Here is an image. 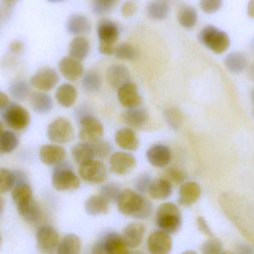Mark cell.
Masks as SVG:
<instances>
[{
    "instance_id": "obj_11",
    "label": "cell",
    "mask_w": 254,
    "mask_h": 254,
    "mask_svg": "<svg viewBox=\"0 0 254 254\" xmlns=\"http://www.w3.org/2000/svg\"><path fill=\"white\" fill-rule=\"evenodd\" d=\"M104 135V126L96 117L85 116L80 120L79 138L82 142H96L102 139Z\"/></svg>"
},
{
    "instance_id": "obj_59",
    "label": "cell",
    "mask_w": 254,
    "mask_h": 254,
    "mask_svg": "<svg viewBox=\"0 0 254 254\" xmlns=\"http://www.w3.org/2000/svg\"><path fill=\"white\" fill-rule=\"evenodd\" d=\"M167 1H171V0H167Z\"/></svg>"
},
{
    "instance_id": "obj_48",
    "label": "cell",
    "mask_w": 254,
    "mask_h": 254,
    "mask_svg": "<svg viewBox=\"0 0 254 254\" xmlns=\"http://www.w3.org/2000/svg\"><path fill=\"white\" fill-rule=\"evenodd\" d=\"M223 0H200V7L203 12L213 14L222 6Z\"/></svg>"
},
{
    "instance_id": "obj_43",
    "label": "cell",
    "mask_w": 254,
    "mask_h": 254,
    "mask_svg": "<svg viewBox=\"0 0 254 254\" xmlns=\"http://www.w3.org/2000/svg\"><path fill=\"white\" fill-rule=\"evenodd\" d=\"M165 120L174 130H178L183 122L182 113L178 108H171L165 111Z\"/></svg>"
},
{
    "instance_id": "obj_55",
    "label": "cell",
    "mask_w": 254,
    "mask_h": 254,
    "mask_svg": "<svg viewBox=\"0 0 254 254\" xmlns=\"http://www.w3.org/2000/svg\"><path fill=\"white\" fill-rule=\"evenodd\" d=\"M7 5H11L12 4L15 3L18 0H2Z\"/></svg>"
},
{
    "instance_id": "obj_28",
    "label": "cell",
    "mask_w": 254,
    "mask_h": 254,
    "mask_svg": "<svg viewBox=\"0 0 254 254\" xmlns=\"http://www.w3.org/2000/svg\"><path fill=\"white\" fill-rule=\"evenodd\" d=\"M78 98V92L72 84L65 83L59 86L56 92V99L58 103L64 108L73 106Z\"/></svg>"
},
{
    "instance_id": "obj_19",
    "label": "cell",
    "mask_w": 254,
    "mask_h": 254,
    "mask_svg": "<svg viewBox=\"0 0 254 254\" xmlns=\"http://www.w3.org/2000/svg\"><path fill=\"white\" fill-rule=\"evenodd\" d=\"M146 158L151 166L156 168H164L170 163L172 154L164 145H153L146 151Z\"/></svg>"
},
{
    "instance_id": "obj_33",
    "label": "cell",
    "mask_w": 254,
    "mask_h": 254,
    "mask_svg": "<svg viewBox=\"0 0 254 254\" xmlns=\"http://www.w3.org/2000/svg\"><path fill=\"white\" fill-rule=\"evenodd\" d=\"M224 64L229 72L233 74L240 73L248 66V59L244 53L233 52L226 57Z\"/></svg>"
},
{
    "instance_id": "obj_38",
    "label": "cell",
    "mask_w": 254,
    "mask_h": 254,
    "mask_svg": "<svg viewBox=\"0 0 254 254\" xmlns=\"http://www.w3.org/2000/svg\"><path fill=\"white\" fill-rule=\"evenodd\" d=\"M9 93L14 99L21 102L24 101L30 95V84L26 80H15L10 85Z\"/></svg>"
},
{
    "instance_id": "obj_29",
    "label": "cell",
    "mask_w": 254,
    "mask_h": 254,
    "mask_svg": "<svg viewBox=\"0 0 254 254\" xmlns=\"http://www.w3.org/2000/svg\"><path fill=\"white\" fill-rule=\"evenodd\" d=\"M81 247L82 243L79 236L74 233H69L60 240L56 253L59 254H78L81 253Z\"/></svg>"
},
{
    "instance_id": "obj_26",
    "label": "cell",
    "mask_w": 254,
    "mask_h": 254,
    "mask_svg": "<svg viewBox=\"0 0 254 254\" xmlns=\"http://www.w3.org/2000/svg\"><path fill=\"white\" fill-rule=\"evenodd\" d=\"M123 120L130 127L142 128L148 123V112L145 108L139 106L127 108L123 114Z\"/></svg>"
},
{
    "instance_id": "obj_58",
    "label": "cell",
    "mask_w": 254,
    "mask_h": 254,
    "mask_svg": "<svg viewBox=\"0 0 254 254\" xmlns=\"http://www.w3.org/2000/svg\"><path fill=\"white\" fill-rule=\"evenodd\" d=\"M2 235H1V233H0V249H1V248H2Z\"/></svg>"
},
{
    "instance_id": "obj_5",
    "label": "cell",
    "mask_w": 254,
    "mask_h": 254,
    "mask_svg": "<svg viewBox=\"0 0 254 254\" xmlns=\"http://www.w3.org/2000/svg\"><path fill=\"white\" fill-rule=\"evenodd\" d=\"M2 117L8 127L14 130H25L31 123L28 110L17 103H8L2 110Z\"/></svg>"
},
{
    "instance_id": "obj_30",
    "label": "cell",
    "mask_w": 254,
    "mask_h": 254,
    "mask_svg": "<svg viewBox=\"0 0 254 254\" xmlns=\"http://www.w3.org/2000/svg\"><path fill=\"white\" fill-rule=\"evenodd\" d=\"M90 50V44L88 40L79 35L74 38L69 44V56L81 62L88 56Z\"/></svg>"
},
{
    "instance_id": "obj_23",
    "label": "cell",
    "mask_w": 254,
    "mask_h": 254,
    "mask_svg": "<svg viewBox=\"0 0 254 254\" xmlns=\"http://www.w3.org/2000/svg\"><path fill=\"white\" fill-rule=\"evenodd\" d=\"M84 209L92 216L105 215L110 211V202L102 194H95L86 200Z\"/></svg>"
},
{
    "instance_id": "obj_8",
    "label": "cell",
    "mask_w": 254,
    "mask_h": 254,
    "mask_svg": "<svg viewBox=\"0 0 254 254\" xmlns=\"http://www.w3.org/2000/svg\"><path fill=\"white\" fill-rule=\"evenodd\" d=\"M78 174L83 181L93 184L103 183L108 176L105 164L100 160L94 159L79 165Z\"/></svg>"
},
{
    "instance_id": "obj_13",
    "label": "cell",
    "mask_w": 254,
    "mask_h": 254,
    "mask_svg": "<svg viewBox=\"0 0 254 254\" xmlns=\"http://www.w3.org/2000/svg\"><path fill=\"white\" fill-rule=\"evenodd\" d=\"M136 160L134 156L126 152H116L110 158V169L117 175L128 173L136 167Z\"/></svg>"
},
{
    "instance_id": "obj_25",
    "label": "cell",
    "mask_w": 254,
    "mask_h": 254,
    "mask_svg": "<svg viewBox=\"0 0 254 254\" xmlns=\"http://www.w3.org/2000/svg\"><path fill=\"white\" fill-rule=\"evenodd\" d=\"M91 23L86 16L74 14L68 19L66 29L69 33L76 36L85 35L91 31Z\"/></svg>"
},
{
    "instance_id": "obj_53",
    "label": "cell",
    "mask_w": 254,
    "mask_h": 254,
    "mask_svg": "<svg viewBox=\"0 0 254 254\" xmlns=\"http://www.w3.org/2000/svg\"><path fill=\"white\" fill-rule=\"evenodd\" d=\"M8 103H9L8 96L4 92L0 90V111H2Z\"/></svg>"
},
{
    "instance_id": "obj_21",
    "label": "cell",
    "mask_w": 254,
    "mask_h": 254,
    "mask_svg": "<svg viewBox=\"0 0 254 254\" xmlns=\"http://www.w3.org/2000/svg\"><path fill=\"white\" fill-rule=\"evenodd\" d=\"M201 194L200 186L194 181L182 184L180 188L178 203L184 206H190L195 203Z\"/></svg>"
},
{
    "instance_id": "obj_52",
    "label": "cell",
    "mask_w": 254,
    "mask_h": 254,
    "mask_svg": "<svg viewBox=\"0 0 254 254\" xmlns=\"http://www.w3.org/2000/svg\"><path fill=\"white\" fill-rule=\"evenodd\" d=\"M24 48V45L23 43L20 41H13L11 44H10V51L13 54H20Z\"/></svg>"
},
{
    "instance_id": "obj_24",
    "label": "cell",
    "mask_w": 254,
    "mask_h": 254,
    "mask_svg": "<svg viewBox=\"0 0 254 254\" xmlns=\"http://www.w3.org/2000/svg\"><path fill=\"white\" fill-rule=\"evenodd\" d=\"M17 209L20 216L28 224H36L42 219V210L34 197L29 201L17 206Z\"/></svg>"
},
{
    "instance_id": "obj_47",
    "label": "cell",
    "mask_w": 254,
    "mask_h": 254,
    "mask_svg": "<svg viewBox=\"0 0 254 254\" xmlns=\"http://www.w3.org/2000/svg\"><path fill=\"white\" fill-rule=\"evenodd\" d=\"M120 192L121 191L119 187L114 184H105L101 188L100 191V194L105 197L110 203L117 201Z\"/></svg>"
},
{
    "instance_id": "obj_10",
    "label": "cell",
    "mask_w": 254,
    "mask_h": 254,
    "mask_svg": "<svg viewBox=\"0 0 254 254\" xmlns=\"http://www.w3.org/2000/svg\"><path fill=\"white\" fill-rule=\"evenodd\" d=\"M59 242L60 236L54 227L45 225L38 229L36 233L37 248L41 254H54Z\"/></svg>"
},
{
    "instance_id": "obj_6",
    "label": "cell",
    "mask_w": 254,
    "mask_h": 254,
    "mask_svg": "<svg viewBox=\"0 0 254 254\" xmlns=\"http://www.w3.org/2000/svg\"><path fill=\"white\" fill-rule=\"evenodd\" d=\"M47 136L53 143L66 144L75 136L73 126L68 119L58 117L48 126Z\"/></svg>"
},
{
    "instance_id": "obj_32",
    "label": "cell",
    "mask_w": 254,
    "mask_h": 254,
    "mask_svg": "<svg viewBox=\"0 0 254 254\" xmlns=\"http://www.w3.org/2000/svg\"><path fill=\"white\" fill-rule=\"evenodd\" d=\"M170 6L167 0H152L146 7V13L154 20H165L169 15Z\"/></svg>"
},
{
    "instance_id": "obj_46",
    "label": "cell",
    "mask_w": 254,
    "mask_h": 254,
    "mask_svg": "<svg viewBox=\"0 0 254 254\" xmlns=\"http://www.w3.org/2000/svg\"><path fill=\"white\" fill-rule=\"evenodd\" d=\"M201 251L205 254H218L223 253V245L217 239H210L203 244Z\"/></svg>"
},
{
    "instance_id": "obj_34",
    "label": "cell",
    "mask_w": 254,
    "mask_h": 254,
    "mask_svg": "<svg viewBox=\"0 0 254 254\" xmlns=\"http://www.w3.org/2000/svg\"><path fill=\"white\" fill-rule=\"evenodd\" d=\"M11 197L17 206L29 201L33 198L32 187L26 181L17 183L11 190Z\"/></svg>"
},
{
    "instance_id": "obj_31",
    "label": "cell",
    "mask_w": 254,
    "mask_h": 254,
    "mask_svg": "<svg viewBox=\"0 0 254 254\" xmlns=\"http://www.w3.org/2000/svg\"><path fill=\"white\" fill-rule=\"evenodd\" d=\"M148 191L152 198L165 200L172 194V185L164 178H157L151 181Z\"/></svg>"
},
{
    "instance_id": "obj_35",
    "label": "cell",
    "mask_w": 254,
    "mask_h": 254,
    "mask_svg": "<svg viewBox=\"0 0 254 254\" xmlns=\"http://www.w3.org/2000/svg\"><path fill=\"white\" fill-rule=\"evenodd\" d=\"M72 159L77 164L81 165L94 158V152L91 143L82 142L76 144L71 149Z\"/></svg>"
},
{
    "instance_id": "obj_2",
    "label": "cell",
    "mask_w": 254,
    "mask_h": 254,
    "mask_svg": "<svg viewBox=\"0 0 254 254\" xmlns=\"http://www.w3.org/2000/svg\"><path fill=\"white\" fill-rule=\"evenodd\" d=\"M156 221L160 230L169 234L179 231L182 225V214L181 209L171 202L162 203L156 213Z\"/></svg>"
},
{
    "instance_id": "obj_3",
    "label": "cell",
    "mask_w": 254,
    "mask_h": 254,
    "mask_svg": "<svg viewBox=\"0 0 254 254\" xmlns=\"http://www.w3.org/2000/svg\"><path fill=\"white\" fill-rule=\"evenodd\" d=\"M198 39L202 45L215 54H222L230 45L227 34L212 26L203 28L199 33Z\"/></svg>"
},
{
    "instance_id": "obj_4",
    "label": "cell",
    "mask_w": 254,
    "mask_h": 254,
    "mask_svg": "<svg viewBox=\"0 0 254 254\" xmlns=\"http://www.w3.org/2000/svg\"><path fill=\"white\" fill-rule=\"evenodd\" d=\"M99 40V51L105 56H111L115 50V44L120 37V29L114 22L105 20L99 22L97 26Z\"/></svg>"
},
{
    "instance_id": "obj_22",
    "label": "cell",
    "mask_w": 254,
    "mask_h": 254,
    "mask_svg": "<svg viewBox=\"0 0 254 254\" xmlns=\"http://www.w3.org/2000/svg\"><path fill=\"white\" fill-rule=\"evenodd\" d=\"M29 103L32 110L38 114H45L50 113L53 110V99L47 92H31L29 96Z\"/></svg>"
},
{
    "instance_id": "obj_56",
    "label": "cell",
    "mask_w": 254,
    "mask_h": 254,
    "mask_svg": "<svg viewBox=\"0 0 254 254\" xmlns=\"http://www.w3.org/2000/svg\"><path fill=\"white\" fill-rule=\"evenodd\" d=\"M47 1L52 2V3H58V2H64V0H47Z\"/></svg>"
},
{
    "instance_id": "obj_7",
    "label": "cell",
    "mask_w": 254,
    "mask_h": 254,
    "mask_svg": "<svg viewBox=\"0 0 254 254\" xmlns=\"http://www.w3.org/2000/svg\"><path fill=\"white\" fill-rule=\"evenodd\" d=\"M60 165L55 169L52 176V185L59 191H72L81 186L78 175L69 168Z\"/></svg>"
},
{
    "instance_id": "obj_18",
    "label": "cell",
    "mask_w": 254,
    "mask_h": 254,
    "mask_svg": "<svg viewBox=\"0 0 254 254\" xmlns=\"http://www.w3.org/2000/svg\"><path fill=\"white\" fill-rule=\"evenodd\" d=\"M145 227L143 224L134 222L127 224L121 235L127 248L135 249L139 248L145 236Z\"/></svg>"
},
{
    "instance_id": "obj_12",
    "label": "cell",
    "mask_w": 254,
    "mask_h": 254,
    "mask_svg": "<svg viewBox=\"0 0 254 254\" xmlns=\"http://www.w3.org/2000/svg\"><path fill=\"white\" fill-rule=\"evenodd\" d=\"M59 79V73L54 69L50 66H44L32 75L30 84L39 91L49 92L56 87Z\"/></svg>"
},
{
    "instance_id": "obj_37",
    "label": "cell",
    "mask_w": 254,
    "mask_h": 254,
    "mask_svg": "<svg viewBox=\"0 0 254 254\" xmlns=\"http://www.w3.org/2000/svg\"><path fill=\"white\" fill-rule=\"evenodd\" d=\"M18 145V138L12 131L3 130L0 134V155L10 154L17 148Z\"/></svg>"
},
{
    "instance_id": "obj_50",
    "label": "cell",
    "mask_w": 254,
    "mask_h": 254,
    "mask_svg": "<svg viewBox=\"0 0 254 254\" xmlns=\"http://www.w3.org/2000/svg\"><path fill=\"white\" fill-rule=\"evenodd\" d=\"M152 180L148 174H144L139 177L136 182V188L140 193H145L148 191L150 184Z\"/></svg>"
},
{
    "instance_id": "obj_27",
    "label": "cell",
    "mask_w": 254,
    "mask_h": 254,
    "mask_svg": "<svg viewBox=\"0 0 254 254\" xmlns=\"http://www.w3.org/2000/svg\"><path fill=\"white\" fill-rule=\"evenodd\" d=\"M116 143L127 151H135L139 147V139L135 132L129 127L120 129L115 134Z\"/></svg>"
},
{
    "instance_id": "obj_15",
    "label": "cell",
    "mask_w": 254,
    "mask_h": 254,
    "mask_svg": "<svg viewBox=\"0 0 254 254\" xmlns=\"http://www.w3.org/2000/svg\"><path fill=\"white\" fill-rule=\"evenodd\" d=\"M147 245L148 251L151 254H169L172 251V239L169 233L158 230L150 235Z\"/></svg>"
},
{
    "instance_id": "obj_42",
    "label": "cell",
    "mask_w": 254,
    "mask_h": 254,
    "mask_svg": "<svg viewBox=\"0 0 254 254\" xmlns=\"http://www.w3.org/2000/svg\"><path fill=\"white\" fill-rule=\"evenodd\" d=\"M114 55L120 60L133 61L138 56L136 50L130 44H122L117 46L114 50Z\"/></svg>"
},
{
    "instance_id": "obj_57",
    "label": "cell",
    "mask_w": 254,
    "mask_h": 254,
    "mask_svg": "<svg viewBox=\"0 0 254 254\" xmlns=\"http://www.w3.org/2000/svg\"><path fill=\"white\" fill-rule=\"evenodd\" d=\"M4 130V126L3 123H2V121L0 120V134L2 133V132Z\"/></svg>"
},
{
    "instance_id": "obj_39",
    "label": "cell",
    "mask_w": 254,
    "mask_h": 254,
    "mask_svg": "<svg viewBox=\"0 0 254 254\" xmlns=\"http://www.w3.org/2000/svg\"><path fill=\"white\" fill-rule=\"evenodd\" d=\"M102 78L98 72L90 70L83 74L82 84L83 88L88 93H96L100 90L102 87Z\"/></svg>"
},
{
    "instance_id": "obj_49",
    "label": "cell",
    "mask_w": 254,
    "mask_h": 254,
    "mask_svg": "<svg viewBox=\"0 0 254 254\" xmlns=\"http://www.w3.org/2000/svg\"><path fill=\"white\" fill-rule=\"evenodd\" d=\"M138 10V3L136 0H127L124 2L121 8L123 17H130L136 14Z\"/></svg>"
},
{
    "instance_id": "obj_36",
    "label": "cell",
    "mask_w": 254,
    "mask_h": 254,
    "mask_svg": "<svg viewBox=\"0 0 254 254\" xmlns=\"http://www.w3.org/2000/svg\"><path fill=\"white\" fill-rule=\"evenodd\" d=\"M178 19L181 26L186 29H191L197 22V11L191 5H181L178 11Z\"/></svg>"
},
{
    "instance_id": "obj_14",
    "label": "cell",
    "mask_w": 254,
    "mask_h": 254,
    "mask_svg": "<svg viewBox=\"0 0 254 254\" xmlns=\"http://www.w3.org/2000/svg\"><path fill=\"white\" fill-rule=\"evenodd\" d=\"M39 157L47 166L60 164L66 157V151L59 144H45L40 148Z\"/></svg>"
},
{
    "instance_id": "obj_54",
    "label": "cell",
    "mask_w": 254,
    "mask_h": 254,
    "mask_svg": "<svg viewBox=\"0 0 254 254\" xmlns=\"http://www.w3.org/2000/svg\"><path fill=\"white\" fill-rule=\"evenodd\" d=\"M4 206H5V201H4V199L2 198V196L0 195V214L3 210Z\"/></svg>"
},
{
    "instance_id": "obj_51",
    "label": "cell",
    "mask_w": 254,
    "mask_h": 254,
    "mask_svg": "<svg viewBox=\"0 0 254 254\" xmlns=\"http://www.w3.org/2000/svg\"><path fill=\"white\" fill-rule=\"evenodd\" d=\"M197 227H198L199 230L203 234L206 235L208 236H212V233L211 232L210 228L208 226L207 223H206V220L203 218V217H198L197 220Z\"/></svg>"
},
{
    "instance_id": "obj_9",
    "label": "cell",
    "mask_w": 254,
    "mask_h": 254,
    "mask_svg": "<svg viewBox=\"0 0 254 254\" xmlns=\"http://www.w3.org/2000/svg\"><path fill=\"white\" fill-rule=\"evenodd\" d=\"M128 249L122 236L112 233L96 242L93 246V252L94 254H126L129 252Z\"/></svg>"
},
{
    "instance_id": "obj_1",
    "label": "cell",
    "mask_w": 254,
    "mask_h": 254,
    "mask_svg": "<svg viewBox=\"0 0 254 254\" xmlns=\"http://www.w3.org/2000/svg\"><path fill=\"white\" fill-rule=\"evenodd\" d=\"M119 211L137 219H148L152 214V204L140 194L131 190H123L117 198Z\"/></svg>"
},
{
    "instance_id": "obj_41",
    "label": "cell",
    "mask_w": 254,
    "mask_h": 254,
    "mask_svg": "<svg viewBox=\"0 0 254 254\" xmlns=\"http://www.w3.org/2000/svg\"><path fill=\"white\" fill-rule=\"evenodd\" d=\"M120 0H93V13L96 15H104L114 9Z\"/></svg>"
},
{
    "instance_id": "obj_16",
    "label": "cell",
    "mask_w": 254,
    "mask_h": 254,
    "mask_svg": "<svg viewBox=\"0 0 254 254\" xmlns=\"http://www.w3.org/2000/svg\"><path fill=\"white\" fill-rule=\"evenodd\" d=\"M59 69L62 76L69 81H77L84 74V66L81 61L69 56L63 58L59 62Z\"/></svg>"
},
{
    "instance_id": "obj_20",
    "label": "cell",
    "mask_w": 254,
    "mask_h": 254,
    "mask_svg": "<svg viewBox=\"0 0 254 254\" xmlns=\"http://www.w3.org/2000/svg\"><path fill=\"white\" fill-rule=\"evenodd\" d=\"M107 81L113 88H120L123 84L130 81V74L126 66L114 64L109 66L106 72Z\"/></svg>"
},
{
    "instance_id": "obj_45",
    "label": "cell",
    "mask_w": 254,
    "mask_h": 254,
    "mask_svg": "<svg viewBox=\"0 0 254 254\" xmlns=\"http://www.w3.org/2000/svg\"><path fill=\"white\" fill-rule=\"evenodd\" d=\"M164 176V179L169 181V183L179 184L185 181L186 178H187V174L182 169L171 167L166 169Z\"/></svg>"
},
{
    "instance_id": "obj_40",
    "label": "cell",
    "mask_w": 254,
    "mask_h": 254,
    "mask_svg": "<svg viewBox=\"0 0 254 254\" xmlns=\"http://www.w3.org/2000/svg\"><path fill=\"white\" fill-rule=\"evenodd\" d=\"M15 182L14 172L3 168L0 169V194L11 191Z\"/></svg>"
},
{
    "instance_id": "obj_17",
    "label": "cell",
    "mask_w": 254,
    "mask_h": 254,
    "mask_svg": "<svg viewBox=\"0 0 254 254\" xmlns=\"http://www.w3.org/2000/svg\"><path fill=\"white\" fill-rule=\"evenodd\" d=\"M118 99L120 104L127 108L138 107L142 103V98L134 83L127 82L117 89Z\"/></svg>"
},
{
    "instance_id": "obj_44",
    "label": "cell",
    "mask_w": 254,
    "mask_h": 254,
    "mask_svg": "<svg viewBox=\"0 0 254 254\" xmlns=\"http://www.w3.org/2000/svg\"><path fill=\"white\" fill-rule=\"evenodd\" d=\"M91 145L95 157H96L99 159H105L108 157L112 150L111 144L107 141L102 140V139L92 142Z\"/></svg>"
}]
</instances>
